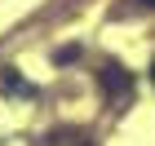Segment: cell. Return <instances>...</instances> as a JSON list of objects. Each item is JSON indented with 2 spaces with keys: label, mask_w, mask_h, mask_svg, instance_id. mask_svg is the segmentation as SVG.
<instances>
[{
  "label": "cell",
  "mask_w": 155,
  "mask_h": 146,
  "mask_svg": "<svg viewBox=\"0 0 155 146\" xmlns=\"http://www.w3.org/2000/svg\"><path fill=\"white\" fill-rule=\"evenodd\" d=\"M97 80H102V89H107V97H111V102H120V97H124V93L133 89V80H129L124 71H120L115 62H107V67L97 71Z\"/></svg>",
  "instance_id": "6da1fadb"
},
{
  "label": "cell",
  "mask_w": 155,
  "mask_h": 146,
  "mask_svg": "<svg viewBox=\"0 0 155 146\" xmlns=\"http://www.w3.org/2000/svg\"><path fill=\"white\" fill-rule=\"evenodd\" d=\"M40 146H93V137L84 133V128H53Z\"/></svg>",
  "instance_id": "7a4b0ae2"
},
{
  "label": "cell",
  "mask_w": 155,
  "mask_h": 146,
  "mask_svg": "<svg viewBox=\"0 0 155 146\" xmlns=\"http://www.w3.org/2000/svg\"><path fill=\"white\" fill-rule=\"evenodd\" d=\"M137 9H155V0H137Z\"/></svg>",
  "instance_id": "3957f363"
},
{
  "label": "cell",
  "mask_w": 155,
  "mask_h": 146,
  "mask_svg": "<svg viewBox=\"0 0 155 146\" xmlns=\"http://www.w3.org/2000/svg\"><path fill=\"white\" fill-rule=\"evenodd\" d=\"M151 80H155V62H151Z\"/></svg>",
  "instance_id": "277c9868"
}]
</instances>
